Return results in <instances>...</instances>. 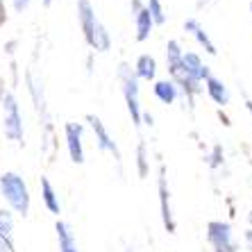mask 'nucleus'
<instances>
[{
    "label": "nucleus",
    "instance_id": "6ab92c4d",
    "mask_svg": "<svg viewBox=\"0 0 252 252\" xmlns=\"http://www.w3.org/2000/svg\"><path fill=\"white\" fill-rule=\"evenodd\" d=\"M136 173H139L141 180H146L148 173H150V157H148V146L143 139L136 146Z\"/></svg>",
    "mask_w": 252,
    "mask_h": 252
},
{
    "label": "nucleus",
    "instance_id": "4be33fe9",
    "mask_svg": "<svg viewBox=\"0 0 252 252\" xmlns=\"http://www.w3.org/2000/svg\"><path fill=\"white\" fill-rule=\"evenodd\" d=\"M146 9L150 12L155 25H164L166 23V14H164V5H161V0H148Z\"/></svg>",
    "mask_w": 252,
    "mask_h": 252
},
{
    "label": "nucleus",
    "instance_id": "9d476101",
    "mask_svg": "<svg viewBox=\"0 0 252 252\" xmlns=\"http://www.w3.org/2000/svg\"><path fill=\"white\" fill-rule=\"evenodd\" d=\"M184 32H189V34L193 36L195 41H198L200 46L205 48V53H207V55H211V57H216V55H218L216 46H214V41L209 39L207 30L202 28V23H200L198 18H187V21H184Z\"/></svg>",
    "mask_w": 252,
    "mask_h": 252
},
{
    "label": "nucleus",
    "instance_id": "2eb2a0df",
    "mask_svg": "<svg viewBox=\"0 0 252 252\" xmlns=\"http://www.w3.org/2000/svg\"><path fill=\"white\" fill-rule=\"evenodd\" d=\"M41 200H43V205H46V209L50 211V214H55V216H59V214H62V202H59V195H57L53 182H50L48 177H41Z\"/></svg>",
    "mask_w": 252,
    "mask_h": 252
},
{
    "label": "nucleus",
    "instance_id": "20e7f679",
    "mask_svg": "<svg viewBox=\"0 0 252 252\" xmlns=\"http://www.w3.org/2000/svg\"><path fill=\"white\" fill-rule=\"evenodd\" d=\"M207 243L214 252H236L234 236H232V225L225 220H209L207 223Z\"/></svg>",
    "mask_w": 252,
    "mask_h": 252
},
{
    "label": "nucleus",
    "instance_id": "5701e85b",
    "mask_svg": "<svg viewBox=\"0 0 252 252\" xmlns=\"http://www.w3.org/2000/svg\"><path fill=\"white\" fill-rule=\"evenodd\" d=\"M225 161V153H223V146H214L211 148V155L207 157V164H209V168H220Z\"/></svg>",
    "mask_w": 252,
    "mask_h": 252
},
{
    "label": "nucleus",
    "instance_id": "a211bd4d",
    "mask_svg": "<svg viewBox=\"0 0 252 252\" xmlns=\"http://www.w3.org/2000/svg\"><path fill=\"white\" fill-rule=\"evenodd\" d=\"M182 43L175 41V39H170L168 43H166V66H168V73L170 70H177L180 66H182Z\"/></svg>",
    "mask_w": 252,
    "mask_h": 252
},
{
    "label": "nucleus",
    "instance_id": "473e14b6",
    "mask_svg": "<svg viewBox=\"0 0 252 252\" xmlns=\"http://www.w3.org/2000/svg\"><path fill=\"white\" fill-rule=\"evenodd\" d=\"M250 14H252V0H250Z\"/></svg>",
    "mask_w": 252,
    "mask_h": 252
},
{
    "label": "nucleus",
    "instance_id": "6e6552de",
    "mask_svg": "<svg viewBox=\"0 0 252 252\" xmlns=\"http://www.w3.org/2000/svg\"><path fill=\"white\" fill-rule=\"evenodd\" d=\"M77 18H80L84 41H87L89 48H94V32H95L98 16H95V9L91 5V0H77Z\"/></svg>",
    "mask_w": 252,
    "mask_h": 252
},
{
    "label": "nucleus",
    "instance_id": "ddd939ff",
    "mask_svg": "<svg viewBox=\"0 0 252 252\" xmlns=\"http://www.w3.org/2000/svg\"><path fill=\"white\" fill-rule=\"evenodd\" d=\"M153 94L155 98L159 100V102H164V105H173L177 100V95H180V89L175 87V82L173 80H157L153 87Z\"/></svg>",
    "mask_w": 252,
    "mask_h": 252
},
{
    "label": "nucleus",
    "instance_id": "f8f14e48",
    "mask_svg": "<svg viewBox=\"0 0 252 252\" xmlns=\"http://www.w3.org/2000/svg\"><path fill=\"white\" fill-rule=\"evenodd\" d=\"M134 75H136V80H148V82L155 80L157 77V59L148 53L139 55L134 64Z\"/></svg>",
    "mask_w": 252,
    "mask_h": 252
},
{
    "label": "nucleus",
    "instance_id": "423d86ee",
    "mask_svg": "<svg viewBox=\"0 0 252 252\" xmlns=\"http://www.w3.org/2000/svg\"><path fill=\"white\" fill-rule=\"evenodd\" d=\"M87 123L91 125V129H94V134H95V143H98V148L102 150V153H112L114 159H116L118 164H121V150H118L116 146V141L109 136V132H107L105 123L100 121V116H95V114H87Z\"/></svg>",
    "mask_w": 252,
    "mask_h": 252
},
{
    "label": "nucleus",
    "instance_id": "f3484780",
    "mask_svg": "<svg viewBox=\"0 0 252 252\" xmlns=\"http://www.w3.org/2000/svg\"><path fill=\"white\" fill-rule=\"evenodd\" d=\"M134 25H136V41L143 43L150 39V32H153V16H150V12H148L146 7L141 9L139 14L134 16Z\"/></svg>",
    "mask_w": 252,
    "mask_h": 252
},
{
    "label": "nucleus",
    "instance_id": "0eeeda50",
    "mask_svg": "<svg viewBox=\"0 0 252 252\" xmlns=\"http://www.w3.org/2000/svg\"><path fill=\"white\" fill-rule=\"evenodd\" d=\"M82 132L84 127L80 123H66L64 125V136H66V148H68L70 161L77 166L84 164V146H82Z\"/></svg>",
    "mask_w": 252,
    "mask_h": 252
},
{
    "label": "nucleus",
    "instance_id": "f03ea898",
    "mask_svg": "<svg viewBox=\"0 0 252 252\" xmlns=\"http://www.w3.org/2000/svg\"><path fill=\"white\" fill-rule=\"evenodd\" d=\"M0 105H2V129H5V136L9 141L23 143L25 129H23V116H21V109H18V100L9 89H5V84H0Z\"/></svg>",
    "mask_w": 252,
    "mask_h": 252
},
{
    "label": "nucleus",
    "instance_id": "7c9ffc66",
    "mask_svg": "<svg viewBox=\"0 0 252 252\" xmlns=\"http://www.w3.org/2000/svg\"><path fill=\"white\" fill-rule=\"evenodd\" d=\"M50 2H53V0H43V5L46 7H50Z\"/></svg>",
    "mask_w": 252,
    "mask_h": 252
},
{
    "label": "nucleus",
    "instance_id": "a878e982",
    "mask_svg": "<svg viewBox=\"0 0 252 252\" xmlns=\"http://www.w3.org/2000/svg\"><path fill=\"white\" fill-rule=\"evenodd\" d=\"M7 21V7H5V0H0V25H5Z\"/></svg>",
    "mask_w": 252,
    "mask_h": 252
},
{
    "label": "nucleus",
    "instance_id": "aec40b11",
    "mask_svg": "<svg viewBox=\"0 0 252 252\" xmlns=\"http://www.w3.org/2000/svg\"><path fill=\"white\" fill-rule=\"evenodd\" d=\"M112 48V36H109V32H107V28L102 23H95V32H94V50H98V53H107Z\"/></svg>",
    "mask_w": 252,
    "mask_h": 252
},
{
    "label": "nucleus",
    "instance_id": "2f4dec72",
    "mask_svg": "<svg viewBox=\"0 0 252 252\" xmlns=\"http://www.w3.org/2000/svg\"><path fill=\"white\" fill-rule=\"evenodd\" d=\"M248 220H250V225H252V209H250V214H248Z\"/></svg>",
    "mask_w": 252,
    "mask_h": 252
},
{
    "label": "nucleus",
    "instance_id": "9b49d317",
    "mask_svg": "<svg viewBox=\"0 0 252 252\" xmlns=\"http://www.w3.org/2000/svg\"><path fill=\"white\" fill-rule=\"evenodd\" d=\"M205 89H207V95H209L218 107L229 105V91H227L223 80H218L216 75H209L205 80Z\"/></svg>",
    "mask_w": 252,
    "mask_h": 252
},
{
    "label": "nucleus",
    "instance_id": "39448f33",
    "mask_svg": "<svg viewBox=\"0 0 252 252\" xmlns=\"http://www.w3.org/2000/svg\"><path fill=\"white\" fill-rule=\"evenodd\" d=\"M157 195H159V209H161V220L168 234L177 232V223L173 218V209H170V189L166 182V166L159 164V177H157Z\"/></svg>",
    "mask_w": 252,
    "mask_h": 252
},
{
    "label": "nucleus",
    "instance_id": "bb28decb",
    "mask_svg": "<svg viewBox=\"0 0 252 252\" xmlns=\"http://www.w3.org/2000/svg\"><path fill=\"white\" fill-rule=\"evenodd\" d=\"M218 116H220V121H223V125H225V127H229V125H232V123H229V118H227V116H225V114H223V109L218 112Z\"/></svg>",
    "mask_w": 252,
    "mask_h": 252
},
{
    "label": "nucleus",
    "instance_id": "c756f323",
    "mask_svg": "<svg viewBox=\"0 0 252 252\" xmlns=\"http://www.w3.org/2000/svg\"><path fill=\"white\" fill-rule=\"evenodd\" d=\"M246 107H248V112H250V116H252V100L250 98H246Z\"/></svg>",
    "mask_w": 252,
    "mask_h": 252
},
{
    "label": "nucleus",
    "instance_id": "c85d7f7f",
    "mask_svg": "<svg viewBox=\"0 0 252 252\" xmlns=\"http://www.w3.org/2000/svg\"><path fill=\"white\" fill-rule=\"evenodd\" d=\"M246 241H248V243H250V246H252V229H248V232H246Z\"/></svg>",
    "mask_w": 252,
    "mask_h": 252
},
{
    "label": "nucleus",
    "instance_id": "7ed1b4c3",
    "mask_svg": "<svg viewBox=\"0 0 252 252\" xmlns=\"http://www.w3.org/2000/svg\"><path fill=\"white\" fill-rule=\"evenodd\" d=\"M118 80L123 84V98L125 105H127L129 118H132V125L134 127H141V105H139V80H136L134 70L129 68L127 64L118 66Z\"/></svg>",
    "mask_w": 252,
    "mask_h": 252
},
{
    "label": "nucleus",
    "instance_id": "1a4fd4ad",
    "mask_svg": "<svg viewBox=\"0 0 252 252\" xmlns=\"http://www.w3.org/2000/svg\"><path fill=\"white\" fill-rule=\"evenodd\" d=\"M182 70H184V75H189L191 80H195L200 84L211 75V68L202 62V57L198 53H187V50L182 55Z\"/></svg>",
    "mask_w": 252,
    "mask_h": 252
},
{
    "label": "nucleus",
    "instance_id": "f257e3e1",
    "mask_svg": "<svg viewBox=\"0 0 252 252\" xmlns=\"http://www.w3.org/2000/svg\"><path fill=\"white\" fill-rule=\"evenodd\" d=\"M0 195L14 214L23 218L30 214V189L18 173L7 170V173L0 175Z\"/></svg>",
    "mask_w": 252,
    "mask_h": 252
},
{
    "label": "nucleus",
    "instance_id": "b1692460",
    "mask_svg": "<svg viewBox=\"0 0 252 252\" xmlns=\"http://www.w3.org/2000/svg\"><path fill=\"white\" fill-rule=\"evenodd\" d=\"M30 2H32V0H14V9L21 14V12H25V9L30 7Z\"/></svg>",
    "mask_w": 252,
    "mask_h": 252
},
{
    "label": "nucleus",
    "instance_id": "4468645a",
    "mask_svg": "<svg viewBox=\"0 0 252 252\" xmlns=\"http://www.w3.org/2000/svg\"><path fill=\"white\" fill-rule=\"evenodd\" d=\"M55 232H57V241H59V252H80L75 243V234H73V229H70L68 223L57 220Z\"/></svg>",
    "mask_w": 252,
    "mask_h": 252
},
{
    "label": "nucleus",
    "instance_id": "dca6fc26",
    "mask_svg": "<svg viewBox=\"0 0 252 252\" xmlns=\"http://www.w3.org/2000/svg\"><path fill=\"white\" fill-rule=\"evenodd\" d=\"M28 91H30V95H32V100H34L36 112L46 116V95H43V84L36 80V75L32 73V70H28Z\"/></svg>",
    "mask_w": 252,
    "mask_h": 252
},
{
    "label": "nucleus",
    "instance_id": "412c9836",
    "mask_svg": "<svg viewBox=\"0 0 252 252\" xmlns=\"http://www.w3.org/2000/svg\"><path fill=\"white\" fill-rule=\"evenodd\" d=\"M12 232H14V218H12V211L0 209V239L12 241Z\"/></svg>",
    "mask_w": 252,
    "mask_h": 252
},
{
    "label": "nucleus",
    "instance_id": "cd10ccee",
    "mask_svg": "<svg viewBox=\"0 0 252 252\" xmlns=\"http://www.w3.org/2000/svg\"><path fill=\"white\" fill-rule=\"evenodd\" d=\"M209 2L211 0H198V2H195V9H202V7H207Z\"/></svg>",
    "mask_w": 252,
    "mask_h": 252
},
{
    "label": "nucleus",
    "instance_id": "393cba45",
    "mask_svg": "<svg viewBox=\"0 0 252 252\" xmlns=\"http://www.w3.org/2000/svg\"><path fill=\"white\" fill-rule=\"evenodd\" d=\"M143 7H146V5H143L141 0H132V2H129V9H132V18H134L136 14H139L141 9H143Z\"/></svg>",
    "mask_w": 252,
    "mask_h": 252
}]
</instances>
